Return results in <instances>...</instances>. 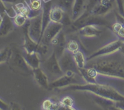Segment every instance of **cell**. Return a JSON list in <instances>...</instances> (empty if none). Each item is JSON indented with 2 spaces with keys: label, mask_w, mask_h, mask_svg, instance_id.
<instances>
[{
  "label": "cell",
  "mask_w": 124,
  "mask_h": 110,
  "mask_svg": "<svg viewBox=\"0 0 124 110\" xmlns=\"http://www.w3.org/2000/svg\"><path fill=\"white\" fill-rule=\"evenodd\" d=\"M85 68H93L99 75L124 80V55L117 51L87 60Z\"/></svg>",
  "instance_id": "cell-1"
},
{
  "label": "cell",
  "mask_w": 124,
  "mask_h": 110,
  "mask_svg": "<svg viewBox=\"0 0 124 110\" xmlns=\"http://www.w3.org/2000/svg\"><path fill=\"white\" fill-rule=\"evenodd\" d=\"M63 91H88L92 93L110 99L115 102L124 101V95L120 93L116 88L107 84L101 83H86L83 84L71 85L64 88Z\"/></svg>",
  "instance_id": "cell-2"
},
{
  "label": "cell",
  "mask_w": 124,
  "mask_h": 110,
  "mask_svg": "<svg viewBox=\"0 0 124 110\" xmlns=\"http://www.w3.org/2000/svg\"><path fill=\"white\" fill-rule=\"evenodd\" d=\"M88 25H105L109 27L110 24L103 17L84 12L79 18L73 22L70 26L71 31H76L82 27Z\"/></svg>",
  "instance_id": "cell-3"
},
{
  "label": "cell",
  "mask_w": 124,
  "mask_h": 110,
  "mask_svg": "<svg viewBox=\"0 0 124 110\" xmlns=\"http://www.w3.org/2000/svg\"><path fill=\"white\" fill-rule=\"evenodd\" d=\"M8 63L10 64L11 68L15 70L16 73L24 75L33 74V70L26 62L23 54H21L18 50H13V53Z\"/></svg>",
  "instance_id": "cell-4"
},
{
  "label": "cell",
  "mask_w": 124,
  "mask_h": 110,
  "mask_svg": "<svg viewBox=\"0 0 124 110\" xmlns=\"http://www.w3.org/2000/svg\"><path fill=\"white\" fill-rule=\"evenodd\" d=\"M42 64V70L46 72L48 77L51 76L55 80L64 74L59 65L58 57L54 51L50 56L44 61Z\"/></svg>",
  "instance_id": "cell-5"
},
{
  "label": "cell",
  "mask_w": 124,
  "mask_h": 110,
  "mask_svg": "<svg viewBox=\"0 0 124 110\" xmlns=\"http://www.w3.org/2000/svg\"><path fill=\"white\" fill-rule=\"evenodd\" d=\"M77 75H80L73 71H67L62 76H60L50 83L49 89L55 88L62 89L71 85L82 84L77 78Z\"/></svg>",
  "instance_id": "cell-6"
},
{
  "label": "cell",
  "mask_w": 124,
  "mask_h": 110,
  "mask_svg": "<svg viewBox=\"0 0 124 110\" xmlns=\"http://www.w3.org/2000/svg\"><path fill=\"white\" fill-rule=\"evenodd\" d=\"M42 10L38 15L29 19V34L33 41L40 44L42 39Z\"/></svg>",
  "instance_id": "cell-7"
},
{
  "label": "cell",
  "mask_w": 124,
  "mask_h": 110,
  "mask_svg": "<svg viewBox=\"0 0 124 110\" xmlns=\"http://www.w3.org/2000/svg\"><path fill=\"white\" fill-rule=\"evenodd\" d=\"M61 68L64 73L67 71H73L81 75L79 70L75 62L72 53L65 50L62 55L58 59Z\"/></svg>",
  "instance_id": "cell-8"
},
{
  "label": "cell",
  "mask_w": 124,
  "mask_h": 110,
  "mask_svg": "<svg viewBox=\"0 0 124 110\" xmlns=\"http://www.w3.org/2000/svg\"><path fill=\"white\" fill-rule=\"evenodd\" d=\"M122 43H123V41L119 39L110 42L108 44L104 45V47L99 48L98 51H96L94 53H93L92 55L88 57L87 58V60H90V59L97 58V57L108 55V54L115 53V52L119 50L120 48L122 46Z\"/></svg>",
  "instance_id": "cell-9"
},
{
  "label": "cell",
  "mask_w": 124,
  "mask_h": 110,
  "mask_svg": "<svg viewBox=\"0 0 124 110\" xmlns=\"http://www.w3.org/2000/svg\"><path fill=\"white\" fill-rule=\"evenodd\" d=\"M63 27L64 25L61 23L51 21L44 32L41 42L50 45L53 38L62 30Z\"/></svg>",
  "instance_id": "cell-10"
},
{
  "label": "cell",
  "mask_w": 124,
  "mask_h": 110,
  "mask_svg": "<svg viewBox=\"0 0 124 110\" xmlns=\"http://www.w3.org/2000/svg\"><path fill=\"white\" fill-rule=\"evenodd\" d=\"M51 44L53 45V50H54L53 51L55 52L57 57L59 59L66 50V38L63 30H62L53 38L51 42Z\"/></svg>",
  "instance_id": "cell-11"
},
{
  "label": "cell",
  "mask_w": 124,
  "mask_h": 110,
  "mask_svg": "<svg viewBox=\"0 0 124 110\" xmlns=\"http://www.w3.org/2000/svg\"><path fill=\"white\" fill-rule=\"evenodd\" d=\"M115 1V0H101L99 3L90 11L89 13L103 16L112 10Z\"/></svg>",
  "instance_id": "cell-12"
},
{
  "label": "cell",
  "mask_w": 124,
  "mask_h": 110,
  "mask_svg": "<svg viewBox=\"0 0 124 110\" xmlns=\"http://www.w3.org/2000/svg\"><path fill=\"white\" fill-rule=\"evenodd\" d=\"M87 92V94L90 97L92 98L93 101L97 104L99 106H100L101 108L104 110H117L116 105V102L114 100H111L110 99L104 97L99 96L96 94L92 93L91 92Z\"/></svg>",
  "instance_id": "cell-13"
},
{
  "label": "cell",
  "mask_w": 124,
  "mask_h": 110,
  "mask_svg": "<svg viewBox=\"0 0 124 110\" xmlns=\"http://www.w3.org/2000/svg\"><path fill=\"white\" fill-rule=\"evenodd\" d=\"M15 24L10 16L5 12L1 14V24H0V35L5 36L9 34L15 27Z\"/></svg>",
  "instance_id": "cell-14"
},
{
  "label": "cell",
  "mask_w": 124,
  "mask_h": 110,
  "mask_svg": "<svg viewBox=\"0 0 124 110\" xmlns=\"http://www.w3.org/2000/svg\"><path fill=\"white\" fill-rule=\"evenodd\" d=\"M24 43L23 47L24 50L27 53H32V52H37L39 44L37 43L31 39L29 34V21L27 24L24 25Z\"/></svg>",
  "instance_id": "cell-15"
},
{
  "label": "cell",
  "mask_w": 124,
  "mask_h": 110,
  "mask_svg": "<svg viewBox=\"0 0 124 110\" xmlns=\"http://www.w3.org/2000/svg\"><path fill=\"white\" fill-rule=\"evenodd\" d=\"M33 74L36 83L44 89H49L50 82L48 77L41 66L33 70Z\"/></svg>",
  "instance_id": "cell-16"
},
{
  "label": "cell",
  "mask_w": 124,
  "mask_h": 110,
  "mask_svg": "<svg viewBox=\"0 0 124 110\" xmlns=\"http://www.w3.org/2000/svg\"><path fill=\"white\" fill-rule=\"evenodd\" d=\"M80 74L86 83H98V77L99 73L93 68H84L79 70Z\"/></svg>",
  "instance_id": "cell-17"
},
{
  "label": "cell",
  "mask_w": 124,
  "mask_h": 110,
  "mask_svg": "<svg viewBox=\"0 0 124 110\" xmlns=\"http://www.w3.org/2000/svg\"><path fill=\"white\" fill-rule=\"evenodd\" d=\"M78 31L80 35L87 37H96L102 33V30L96 25H85L79 29Z\"/></svg>",
  "instance_id": "cell-18"
},
{
  "label": "cell",
  "mask_w": 124,
  "mask_h": 110,
  "mask_svg": "<svg viewBox=\"0 0 124 110\" xmlns=\"http://www.w3.org/2000/svg\"><path fill=\"white\" fill-rule=\"evenodd\" d=\"M116 22L111 26L113 31L118 39L124 41V16L119 13H116Z\"/></svg>",
  "instance_id": "cell-19"
},
{
  "label": "cell",
  "mask_w": 124,
  "mask_h": 110,
  "mask_svg": "<svg viewBox=\"0 0 124 110\" xmlns=\"http://www.w3.org/2000/svg\"><path fill=\"white\" fill-rule=\"evenodd\" d=\"M86 1L87 0H75L72 10L71 18L73 22L79 18L85 11Z\"/></svg>",
  "instance_id": "cell-20"
},
{
  "label": "cell",
  "mask_w": 124,
  "mask_h": 110,
  "mask_svg": "<svg viewBox=\"0 0 124 110\" xmlns=\"http://www.w3.org/2000/svg\"><path fill=\"white\" fill-rule=\"evenodd\" d=\"M23 56L26 62L32 70L40 67L41 59H40V56L37 52L27 53L25 51V53L23 54Z\"/></svg>",
  "instance_id": "cell-21"
},
{
  "label": "cell",
  "mask_w": 124,
  "mask_h": 110,
  "mask_svg": "<svg viewBox=\"0 0 124 110\" xmlns=\"http://www.w3.org/2000/svg\"><path fill=\"white\" fill-rule=\"evenodd\" d=\"M73 54L75 62H76L79 70L85 68L86 64H87V59L85 57L83 52L79 50L78 51L73 53Z\"/></svg>",
  "instance_id": "cell-22"
},
{
  "label": "cell",
  "mask_w": 124,
  "mask_h": 110,
  "mask_svg": "<svg viewBox=\"0 0 124 110\" xmlns=\"http://www.w3.org/2000/svg\"><path fill=\"white\" fill-rule=\"evenodd\" d=\"M61 105L60 110H76L75 108V102L72 97L70 96L64 97L59 101Z\"/></svg>",
  "instance_id": "cell-23"
},
{
  "label": "cell",
  "mask_w": 124,
  "mask_h": 110,
  "mask_svg": "<svg viewBox=\"0 0 124 110\" xmlns=\"http://www.w3.org/2000/svg\"><path fill=\"white\" fill-rule=\"evenodd\" d=\"M13 53V50L9 47H4L0 52V63L1 64L8 62Z\"/></svg>",
  "instance_id": "cell-24"
},
{
  "label": "cell",
  "mask_w": 124,
  "mask_h": 110,
  "mask_svg": "<svg viewBox=\"0 0 124 110\" xmlns=\"http://www.w3.org/2000/svg\"><path fill=\"white\" fill-rule=\"evenodd\" d=\"M29 21V18L25 15L21 13H16L13 18V21L14 24L16 27L24 26Z\"/></svg>",
  "instance_id": "cell-25"
},
{
  "label": "cell",
  "mask_w": 124,
  "mask_h": 110,
  "mask_svg": "<svg viewBox=\"0 0 124 110\" xmlns=\"http://www.w3.org/2000/svg\"><path fill=\"white\" fill-rule=\"evenodd\" d=\"M42 108L45 110H60L61 105L59 103H56L49 99H47L42 103Z\"/></svg>",
  "instance_id": "cell-26"
},
{
  "label": "cell",
  "mask_w": 124,
  "mask_h": 110,
  "mask_svg": "<svg viewBox=\"0 0 124 110\" xmlns=\"http://www.w3.org/2000/svg\"><path fill=\"white\" fill-rule=\"evenodd\" d=\"M31 10L35 12H39L42 10L44 1L42 0H29L27 2Z\"/></svg>",
  "instance_id": "cell-27"
},
{
  "label": "cell",
  "mask_w": 124,
  "mask_h": 110,
  "mask_svg": "<svg viewBox=\"0 0 124 110\" xmlns=\"http://www.w3.org/2000/svg\"><path fill=\"white\" fill-rule=\"evenodd\" d=\"M74 2L75 0H59L58 6L62 8L65 12H71Z\"/></svg>",
  "instance_id": "cell-28"
},
{
  "label": "cell",
  "mask_w": 124,
  "mask_h": 110,
  "mask_svg": "<svg viewBox=\"0 0 124 110\" xmlns=\"http://www.w3.org/2000/svg\"><path fill=\"white\" fill-rule=\"evenodd\" d=\"M66 49L71 53H74L79 50V44L76 40H70L67 42Z\"/></svg>",
  "instance_id": "cell-29"
},
{
  "label": "cell",
  "mask_w": 124,
  "mask_h": 110,
  "mask_svg": "<svg viewBox=\"0 0 124 110\" xmlns=\"http://www.w3.org/2000/svg\"><path fill=\"white\" fill-rule=\"evenodd\" d=\"M49 45L46 44L44 43H42V42H41V43L39 44L38 48L37 53H38L39 56H46L48 54V53L49 52Z\"/></svg>",
  "instance_id": "cell-30"
},
{
  "label": "cell",
  "mask_w": 124,
  "mask_h": 110,
  "mask_svg": "<svg viewBox=\"0 0 124 110\" xmlns=\"http://www.w3.org/2000/svg\"><path fill=\"white\" fill-rule=\"evenodd\" d=\"M100 1L101 0H87V1H86L84 12H87L89 13L90 11L94 6H96V5L99 3Z\"/></svg>",
  "instance_id": "cell-31"
},
{
  "label": "cell",
  "mask_w": 124,
  "mask_h": 110,
  "mask_svg": "<svg viewBox=\"0 0 124 110\" xmlns=\"http://www.w3.org/2000/svg\"><path fill=\"white\" fill-rule=\"evenodd\" d=\"M117 3L119 13L124 16V0H115Z\"/></svg>",
  "instance_id": "cell-32"
},
{
  "label": "cell",
  "mask_w": 124,
  "mask_h": 110,
  "mask_svg": "<svg viewBox=\"0 0 124 110\" xmlns=\"http://www.w3.org/2000/svg\"><path fill=\"white\" fill-rule=\"evenodd\" d=\"M116 105L117 110H124V101L116 102Z\"/></svg>",
  "instance_id": "cell-33"
},
{
  "label": "cell",
  "mask_w": 124,
  "mask_h": 110,
  "mask_svg": "<svg viewBox=\"0 0 124 110\" xmlns=\"http://www.w3.org/2000/svg\"><path fill=\"white\" fill-rule=\"evenodd\" d=\"M1 105H0V107H1V110H7L8 108V105L7 103H6L5 102H4L3 100L2 99H1Z\"/></svg>",
  "instance_id": "cell-34"
},
{
  "label": "cell",
  "mask_w": 124,
  "mask_h": 110,
  "mask_svg": "<svg viewBox=\"0 0 124 110\" xmlns=\"http://www.w3.org/2000/svg\"><path fill=\"white\" fill-rule=\"evenodd\" d=\"M11 108H13L12 109H13V110H19L20 109L19 105L15 102L11 103Z\"/></svg>",
  "instance_id": "cell-35"
},
{
  "label": "cell",
  "mask_w": 124,
  "mask_h": 110,
  "mask_svg": "<svg viewBox=\"0 0 124 110\" xmlns=\"http://www.w3.org/2000/svg\"><path fill=\"white\" fill-rule=\"evenodd\" d=\"M119 50L120 51H121V53H122L124 55V41H123V43H122V46H121V48H120Z\"/></svg>",
  "instance_id": "cell-36"
},
{
  "label": "cell",
  "mask_w": 124,
  "mask_h": 110,
  "mask_svg": "<svg viewBox=\"0 0 124 110\" xmlns=\"http://www.w3.org/2000/svg\"><path fill=\"white\" fill-rule=\"evenodd\" d=\"M121 93H122L123 95H124V85L123 86H122V91L121 92Z\"/></svg>",
  "instance_id": "cell-37"
},
{
  "label": "cell",
  "mask_w": 124,
  "mask_h": 110,
  "mask_svg": "<svg viewBox=\"0 0 124 110\" xmlns=\"http://www.w3.org/2000/svg\"><path fill=\"white\" fill-rule=\"evenodd\" d=\"M44 2H47V1H52V0H42Z\"/></svg>",
  "instance_id": "cell-38"
}]
</instances>
